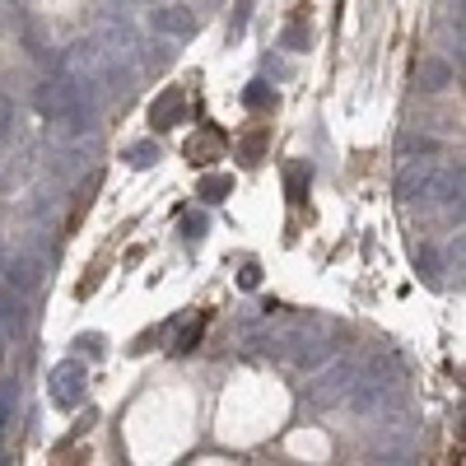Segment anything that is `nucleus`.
Here are the masks:
<instances>
[{
    "mask_svg": "<svg viewBox=\"0 0 466 466\" xmlns=\"http://www.w3.org/2000/svg\"><path fill=\"white\" fill-rule=\"evenodd\" d=\"M261 149H266V136L261 131H252L243 145H238V154H243V164H261Z\"/></svg>",
    "mask_w": 466,
    "mask_h": 466,
    "instance_id": "obj_13",
    "label": "nucleus"
},
{
    "mask_svg": "<svg viewBox=\"0 0 466 466\" xmlns=\"http://www.w3.org/2000/svg\"><path fill=\"white\" fill-rule=\"evenodd\" d=\"M85 387H89V369L80 360H61L47 373V401L56 410H75V406H85Z\"/></svg>",
    "mask_w": 466,
    "mask_h": 466,
    "instance_id": "obj_2",
    "label": "nucleus"
},
{
    "mask_svg": "<svg viewBox=\"0 0 466 466\" xmlns=\"http://www.w3.org/2000/svg\"><path fill=\"white\" fill-rule=\"evenodd\" d=\"M154 28L168 33V37H197L201 19H197V10H187V5H164V10H154Z\"/></svg>",
    "mask_w": 466,
    "mask_h": 466,
    "instance_id": "obj_4",
    "label": "nucleus"
},
{
    "mask_svg": "<svg viewBox=\"0 0 466 466\" xmlns=\"http://www.w3.org/2000/svg\"><path fill=\"white\" fill-rule=\"evenodd\" d=\"M206 228H210L206 215H187V219H182V238H187V243H201V238H206Z\"/></svg>",
    "mask_w": 466,
    "mask_h": 466,
    "instance_id": "obj_12",
    "label": "nucleus"
},
{
    "mask_svg": "<svg viewBox=\"0 0 466 466\" xmlns=\"http://www.w3.org/2000/svg\"><path fill=\"white\" fill-rule=\"evenodd\" d=\"M182 116H187V94L182 89H164L159 98L149 103V127L154 131H173Z\"/></svg>",
    "mask_w": 466,
    "mask_h": 466,
    "instance_id": "obj_3",
    "label": "nucleus"
},
{
    "mask_svg": "<svg viewBox=\"0 0 466 466\" xmlns=\"http://www.w3.org/2000/svg\"><path fill=\"white\" fill-rule=\"evenodd\" d=\"M308 182H313L308 164H294V168L285 173V191H289V201H294V206H303V201H308Z\"/></svg>",
    "mask_w": 466,
    "mask_h": 466,
    "instance_id": "obj_9",
    "label": "nucleus"
},
{
    "mask_svg": "<svg viewBox=\"0 0 466 466\" xmlns=\"http://www.w3.org/2000/svg\"><path fill=\"white\" fill-rule=\"evenodd\" d=\"M197 197H201L206 206L228 201V197H233V177H228V173H206V177H201V187H197Z\"/></svg>",
    "mask_w": 466,
    "mask_h": 466,
    "instance_id": "obj_7",
    "label": "nucleus"
},
{
    "mask_svg": "<svg viewBox=\"0 0 466 466\" xmlns=\"http://www.w3.org/2000/svg\"><path fill=\"white\" fill-rule=\"evenodd\" d=\"M238 285H243V289H257V285H261V270H257V266H243V276H238Z\"/></svg>",
    "mask_w": 466,
    "mask_h": 466,
    "instance_id": "obj_19",
    "label": "nucleus"
},
{
    "mask_svg": "<svg viewBox=\"0 0 466 466\" xmlns=\"http://www.w3.org/2000/svg\"><path fill=\"white\" fill-rule=\"evenodd\" d=\"M10 285H15L19 294H28V289L37 285V261H33V257H24V261L10 266Z\"/></svg>",
    "mask_w": 466,
    "mask_h": 466,
    "instance_id": "obj_10",
    "label": "nucleus"
},
{
    "mask_svg": "<svg viewBox=\"0 0 466 466\" xmlns=\"http://www.w3.org/2000/svg\"><path fill=\"white\" fill-rule=\"evenodd\" d=\"M219 154H224V131H219V127H201V136L187 140V164H191V168H197V164H201V168L215 164Z\"/></svg>",
    "mask_w": 466,
    "mask_h": 466,
    "instance_id": "obj_5",
    "label": "nucleus"
},
{
    "mask_svg": "<svg viewBox=\"0 0 466 466\" xmlns=\"http://www.w3.org/2000/svg\"><path fill=\"white\" fill-rule=\"evenodd\" d=\"M397 197L406 206L415 201H457L461 206V168H448V164H434V159H410L401 173H397Z\"/></svg>",
    "mask_w": 466,
    "mask_h": 466,
    "instance_id": "obj_1",
    "label": "nucleus"
},
{
    "mask_svg": "<svg viewBox=\"0 0 466 466\" xmlns=\"http://www.w3.org/2000/svg\"><path fill=\"white\" fill-rule=\"evenodd\" d=\"M280 47L285 52H308V47H313V28H308V24H285L280 28Z\"/></svg>",
    "mask_w": 466,
    "mask_h": 466,
    "instance_id": "obj_8",
    "label": "nucleus"
},
{
    "mask_svg": "<svg viewBox=\"0 0 466 466\" xmlns=\"http://www.w3.org/2000/svg\"><path fill=\"white\" fill-rule=\"evenodd\" d=\"M243 103H248V107H270V103H276V94H270V89L257 80V85H248V89H243Z\"/></svg>",
    "mask_w": 466,
    "mask_h": 466,
    "instance_id": "obj_14",
    "label": "nucleus"
},
{
    "mask_svg": "<svg viewBox=\"0 0 466 466\" xmlns=\"http://www.w3.org/2000/svg\"><path fill=\"white\" fill-rule=\"evenodd\" d=\"M75 345H80V350H85V355H89V360H103V355H107V340H103L98 331H85V336H80V340H75Z\"/></svg>",
    "mask_w": 466,
    "mask_h": 466,
    "instance_id": "obj_15",
    "label": "nucleus"
},
{
    "mask_svg": "<svg viewBox=\"0 0 466 466\" xmlns=\"http://www.w3.org/2000/svg\"><path fill=\"white\" fill-rule=\"evenodd\" d=\"M248 19H252V0H238V15H233V24H228V37H243Z\"/></svg>",
    "mask_w": 466,
    "mask_h": 466,
    "instance_id": "obj_16",
    "label": "nucleus"
},
{
    "mask_svg": "<svg viewBox=\"0 0 466 466\" xmlns=\"http://www.w3.org/2000/svg\"><path fill=\"white\" fill-rule=\"evenodd\" d=\"M415 266L424 270V280H439V261H434L430 248H420V252H415Z\"/></svg>",
    "mask_w": 466,
    "mask_h": 466,
    "instance_id": "obj_18",
    "label": "nucleus"
},
{
    "mask_svg": "<svg viewBox=\"0 0 466 466\" xmlns=\"http://www.w3.org/2000/svg\"><path fill=\"white\" fill-rule=\"evenodd\" d=\"M127 164H131V168H154V164H159V145H154V140L131 145V149H127Z\"/></svg>",
    "mask_w": 466,
    "mask_h": 466,
    "instance_id": "obj_11",
    "label": "nucleus"
},
{
    "mask_svg": "<svg viewBox=\"0 0 466 466\" xmlns=\"http://www.w3.org/2000/svg\"><path fill=\"white\" fill-rule=\"evenodd\" d=\"M415 80H420V89H424V94H439V89H448V85H452V66H448V61H439V56H424V61H420V70H415Z\"/></svg>",
    "mask_w": 466,
    "mask_h": 466,
    "instance_id": "obj_6",
    "label": "nucleus"
},
{
    "mask_svg": "<svg viewBox=\"0 0 466 466\" xmlns=\"http://www.w3.org/2000/svg\"><path fill=\"white\" fill-rule=\"evenodd\" d=\"M201 327H206V318H197V327H187V331L177 336V345H173V350H177V355H187V350H191V345H197V340H201Z\"/></svg>",
    "mask_w": 466,
    "mask_h": 466,
    "instance_id": "obj_17",
    "label": "nucleus"
}]
</instances>
